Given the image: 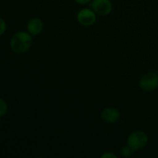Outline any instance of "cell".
I'll return each mask as SVG.
<instances>
[{"instance_id":"10","label":"cell","mask_w":158,"mask_h":158,"mask_svg":"<svg viewBox=\"0 0 158 158\" xmlns=\"http://www.w3.org/2000/svg\"><path fill=\"white\" fill-rule=\"evenodd\" d=\"M6 23L3 19L0 18V36L3 35L6 31Z\"/></svg>"},{"instance_id":"8","label":"cell","mask_w":158,"mask_h":158,"mask_svg":"<svg viewBox=\"0 0 158 158\" xmlns=\"http://www.w3.org/2000/svg\"><path fill=\"white\" fill-rule=\"evenodd\" d=\"M8 111V104L3 99L0 98V117H4Z\"/></svg>"},{"instance_id":"2","label":"cell","mask_w":158,"mask_h":158,"mask_svg":"<svg viewBox=\"0 0 158 158\" xmlns=\"http://www.w3.org/2000/svg\"><path fill=\"white\" fill-rule=\"evenodd\" d=\"M148 140H149L148 136L143 131H134L131 133L128 137L127 145H128L134 151H139L147 146Z\"/></svg>"},{"instance_id":"7","label":"cell","mask_w":158,"mask_h":158,"mask_svg":"<svg viewBox=\"0 0 158 158\" xmlns=\"http://www.w3.org/2000/svg\"><path fill=\"white\" fill-rule=\"evenodd\" d=\"M43 29V23L40 19L33 18L28 22L27 31L30 35H36L41 33Z\"/></svg>"},{"instance_id":"1","label":"cell","mask_w":158,"mask_h":158,"mask_svg":"<svg viewBox=\"0 0 158 158\" xmlns=\"http://www.w3.org/2000/svg\"><path fill=\"white\" fill-rule=\"evenodd\" d=\"M32 39L30 34L20 31L14 34L11 38L10 47L15 53L23 54L29 50L32 46Z\"/></svg>"},{"instance_id":"11","label":"cell","mask_w":158,"mask_h":158,"mask_svg":"<svg viewBox=\"0 0 158 158\" xmlns=\"http://www.w3.org/2000/svg\"><path fill=\"white\" fill-rule=\"evenodd\" d=\"M101 158H117V155H115L114 154L110 152H106L105 154H102Z\"/></svg>"},{"instance_id":"5","label":"cell","mask_w":158,"mask_h":158,"mask_svg":"<svg viewBox=\"0 0 158 158\" xmlns=\"http://www.w3.org/2000/svg\"><path fill=\"white\" fill-rule=\"evenodd\" d=\"M91 7L99 15L105 16L112 11V2L110 0H92Z\"/></svg>"},{"instance_id":"4","label":"cell","mask_w":158,"mask_h":158,"mask_svg":"<svg viewBox=\"0 0 158 158\" xmlns=\"http://www.w3.org/2000/svg\"><path fill=\"white\" fill-rule=\"evenodd\" d=\"M77 19L78 23L83 26H90L96 22V12L88 8L81 9L77 13Z\"/></svg>"},{"instance_id":"6","label":"cell","mask_w":158,"mask_h":158,"mask_svg":"<svg viewBox=\"0 0 158 158\" xmlns=\"http://www.w3.org/2000/svg\"><path fill=\"white\" fill-rule=\"evenodd\" d=\"M120 117V111L115 107H106L101 113L102 120L108 123H116L118 121Z\"/></svg>"},{"instance_id":"12","label":"cell","mask_w":158,"mask_h":158,"mask_svg":"<svg viewBox=\"0 0 158 158\" xmlns=\"http://www.w3.org/2000/svg\"><path fill=\"white\" fill-rule=\"evenodd\" d=\"M75 2L78 3V4L80 5H85V4H87V3L90 2L92 0H73Z\"/></svg>"},{"instance_id":"3","label":"cell","mask_w":158,"mask_h":158,"mask_svg":"<svg viewBox=\"0 0 158 158\" xmlns=\"http://www.w3.org/2000/svg\"><path fill=\"white\" fill-rule=\"evenodd\" d=\"M158 86V75L155 73H148L141 77L140 87L146 92H151Z\"/></svg>"},{"instance_id":"9","label":"cell","mask_w":158,"mask_h":158,"mask_svg":"<svg viewBox=\"0 0 158 158\" xmlns=\"http://www.w3.org/2000/svg\"><path fill=\"white\" fill-rule=\"evenodd\" d=\"M133 152H134V151H133V150L131 149L128 145H127V146L125 147H123V148H121V150H120V154H121V156H123V157H130V156L133 154Z\"/></svg>"}]
</instances>
